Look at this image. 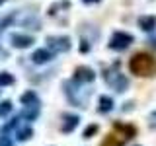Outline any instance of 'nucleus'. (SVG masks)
Wrapping results in <instances>:
<instances>
[{
	"instance_id": "1",
	"label": "nucleus",
	"mask_w": 156,
	"mask_h": 146,
	"mask_svg": "<svg viewBox=\"0 0 156 146\" xmlns=\"http://www.w3.org/2000/svg\"><path fill=\"white\" fill-rule=\"evenodd\" d=\"M129 70L135 76L148 78L156 72V58L152 55H148V53H136L129 61Z\"/></svg>"
},
{
	"instance_id": "2",
	"label": "nucleus",
	"mask_w": 156,
	"mask_h": 146,
	"mask_svg": "<svg viewBox=\"0 0 156 146\" xmlns=\"http://www.w3.org/2000/svg\"><path fill=\"white\" fill-rule=\"evenodd\" d=\"M117 68H119V62H115L111 68H107V70L104 72V78H105V82L113 88L115 92H125L127 86H129V80H127Z\"/></svg>"
},
{
	"instance_id": "3",
	"label": "nucleus",
	"mask_w": 156,
	"mask_h": 146,
	"mask_svg": "<svg viewBox=\"0 0 156 146\" xmlns=\"http://www.w3.org/2000/svg\"><path fill=\"white\" fill-rule=\"evenodd\" d=\"M135 39L131 33L127 31H115L113 35L109 37V49H113V51H125V49L131 47V43H133Z\"/></svg>"
},
{
	"instance_id": "4",
	"label": "nucleus",
	"mask_w": 156,
	"mask_h": 146,
	"mask_svg": "<svg viewBox=\"0 0 156 146\" xmlns=\"http://www.w3.org/2000/svg\"><path fill=\"white\" fill-rule=\"evenodd\" d=\"M47 45L49 49H53L57 53H66V51H70L72 43H70V37H66V35H49Z\"/></svg>"
},
{
	"instance_id": "5",
	"label": "nucleus",
	"mask_w": 156,
	"mask_h": 146,
	"mask_svg": "<svg viewBox=\"0 0 156 146\" xmlns=\"http://www.w3.org/2000/svg\"><path fill=\"white\" fill-rule=\"evenodd\" d=\"M94 78H96V74L90 66H76L74 74H72V80L76 84H88V82H94Z\"/></svg>"
},
{
	"instance_id": "6",
	"label": "nucleus",
	"mask_w": 156,
	"mask_h": 146,
	"mask_svg": "<svg viewBox=\"0 0 156 146\" xmlns=\"http://www.w3.org/2000/svg\"><path fill=\"white\" fill-rule=\"evenodd\" d=\"M113 129L119 133V136L123 140H131V138H135V134H136V127L135 125H129V123H119V121H115Z\"/></svg>"
},
{
	"instance_id": "7",
	"label": "nucleus",
	"mask_w": 156,
	"mask_h": 146,
	"mask_svg": "<svg viewBox=\"0 0 156 146\" xmlns=\"http://www.w3.org/2000/svg\"><path fill=\"white\" fill-rule=\"evenodd\" d=\"M10 43L16 49H27V47L33 45V37L23 35V33H12V35H10Z\"/></svg>"
},
{
	"instance_id": "8",
	"label": "nucleus",
	"mask_w": 156,
	"mask_h": 146,
	"mask_svg": "<svg viewBox=\"0 0 156 146\" xmlns=\"http://www.w3.org/2000/svg\"><path fill=\"white\" fill-rule=\"evenodd\" d=\"M80 123V117L78 115H72V113H65L62 115V125H61V130L62 133H72V130L78 127Z\"/></svg>"
},
{
	"instance_id": "9",
	"label": "nucleus",
	"mask_w": 156,
	"mask_h": 146,
	"mask_svg": "<svg viewBox=\"0 0 156 146\" xmlns=\"http://www.w3.org/2000/svg\"><path fill=\"white\" fill-rule=\"evenodd\" d=\"M53 58V53L47 51V49H37L35 53L31 55V61L35 62V64H45V62H49Z\"/></svg>"
},
{
	"instance_id": "10",
	"label": "nucleus",
	"mask_w": 156,
	"mask_h": 146,
	"mask_svg": "<svg viewBox=\"0 0 156 146\" xmlns=\"http://www.w3.org/2000/svg\"><path fill=\"white\" fill-rule=\"evenodd\" d=\"M136 23H139V27L143 31H154L156 29V16H140Z\"/></svg>"
},
{
	"instance_id": "11",
	"label": "nucleus",
	"mask_w": 156,
	"mask_h": 146,
	"mask_svg": "<svg viewBox=\"0 0 156 146\" xmlns=\"http://www.w3.org/2000/svg\"><path fill=\"white\" fill-rule=\"evenodd\" d=\"M100 146H125V140L123 138H119L115 133H109L105 136L104 140H101V144Z\"/></svg>"
},
{
	"instance_id": "12",
	"label": "nucleus",
	"mask_w": 156,
	"mask_h": 146,
	"mask_svg": "<svg viewBox=\"0 0 156 146\" xmlns=\"http://www.w3.org/2000/svg\"><path fill=\"white\" fill-rule=\"evenodd\" d=\"M113 109V99L109 96H101L100 97V105H98V111L100 113H109Z\"/></svg>"
},
{
	"instance_id": "13",
	"label": "nucleus",
	"mask_w": 156,
	"mask_h": 146,
	"mask_svg": "<svg viewBox=\"0 0 156 146\" xmlns=\"http://www.w3.org/2000/svg\"><path fill=\"white\" fill-rule=\"evenodd\" d=\"M23 117L27 121H35L37 115H39V105H23Z\"/></svg>"
},
{
	"instance_id": "14",
	"label": "nucleus",
	"mask_w": 156,
	"mask_h": 146,
	"mask_svg": "<svg viewBox=\"0 0 156 146\" xmlns=\"http://www.w3.org/2000/svg\"><path fill=\"white\" fill-rule=\"evenodd\" d=\"M22 103L23 105H39V97L35 92H26L22 96Z\"/></svg>"
},
{
	"instance_id": "15",
	"label": "nucleus",
	"mask_w": 156,
	"mask_h": 146,
	"mask_svg": "<svg viewBox=\"0 0 156 146\" xmlns=\"http://www.w3.org/2000/svg\"><path fill=\"white\" fill-rule=\"evenodd\" d=\"M16 134H18V140H29L33 130H31V127H22V129H18Z\"/></svg>"
},
{
	"instance_id": "16",
	"label": "nucleus",
	"mask_w": 156,
	"mask_h": 146,
	"mask_svg": "<svg viewBox=\"0 0 156 146\" xmlns=\"http://www.w3.org/2000/svg\"><path fill=\"white\" fill-rule=\"evenodd\" d=\"M14 84V76L8 72H0V86H12Z\"/></svg>"
},
{
	"instance_id": "17",
	"label": "nucleus",
	"mask_w": 156,
	"mask_h": 146,
	"mask_svg": "<svg viewBox=\"0 0 156 146\" xmlns=\"http://www.w3.org/2000/svg\"><path fill=\"white\" fill-rule=\"evenodd\" d=\"M10 111H12V101H2L0 103V117H6V115H10Z\"/></svg>"
},
{
	"instance_id": "18",
	"label": "nucleus",
	"mask_w": 156,
	"mask_h": 146,
	"mask_svg": "<svg viewBox=\"0 0 156 146\" xmlns=\"http://www.w3.org/2000/svg\"><path fill=\"white\" fill-rule=\"evenodd\" d=\"M96 133H98V125H90V127L84 129V134H82V136H84V138H92Z\"/></svg>"
},
{
	"instance_id": "19",
	"label": "nucleus",
	"mask_w": 156,
	"mask_h": 146,
	"mask_svg": "<svg viewBox=\"0 0 156 146\" xmlns=\"http://www.w3.org/2000/svg\"><path fill=\"white\" fill-rule=\"evenodd\" d=\"M18 125H20V117H14V119L10 121V123H8L6 127H4V134H8L10 130H12V129H16Z\"/></svg>"
},
{
	"instance_id": "20",
	"label": "nucleus",
	"mask_w": 156,
	"mask_h": 146,
	"mask_svg": "<svg viewBox=\"0 0 156 146\" xmlns=\"http://www.w3.org/2000/svg\"><path fill=\"white\" fill-rule=\"evenodd\" d=\"M90 41H86V39H82L80 41V53H90Z\"/></svg>"
},
{
	"instance_id": "21",
	"label": "nucleus",
	"mask_w": 156,
	"mask_h": 146,
	"mask_svg": "<svg viewBox=\"0 0 156 146\" xmlns=\"http://www.w3.org/2000/svg\"><path fill=\"white\" fill-rule=\"evenodd\" d=\"M0 146H12V140L8 136H4V138H0Z\"/></svg>"
},
{
	"instance_id": "22",
	"label": "nucleus",
	"mask_w": 156,
	"mask_h": 146,
	"mask_svg": "<svg viewBox=\"0 0 156 146\" xmlns=\"http://www.w3.org/2000/svg\"><path fill=\"white\" fill-rule=\"evenodd\" d=\"M148 45H150V49H154V51H156V35L148 39Z\"/></svg>"
},
{
	"instance_id": "23",
	"label": "nucleus",
	"mask_w": 156,
	"mask_h": 146,
	"mask_svg": "<svg viewBox=\"0 0 156 146\" xmlns=\"http://www.w3.org/2000/svg\"><path fill=\"white\" fill-rule=\"evenodd\" d=\"M84 4H96V2H100V0H82Z\"/></svg>"
},
{
	"instance_id": "24",
	"label": "nucleus",
	"mask_w": 156,
	"mask_h": 146,
	"mask_svg": "<svg viewBox=\"0 0 156 146\" xmlns=\"http://www.w3.org/2000/svg\"><path fill=\"white\" fill-rule=\"evenodd\" d=\"M150 117H152V119H156V111H154V113H152V115H150Z\"/></svg>"
},
{
	"instance_id": "25",
	"label": "nucleus",
	"mask_w": 156,
	"mask_h": 146,
	"mask_svg": "<svg viewBox=\"0 0 156 146\" xmlns=\"http://www.w3.org/2000/svg\"><path fill=\"white\" fill-rule=\"evenodd\" d=\"M2 2H4V0H0V6H2Z\"/></svg>"
}]
</instances>
